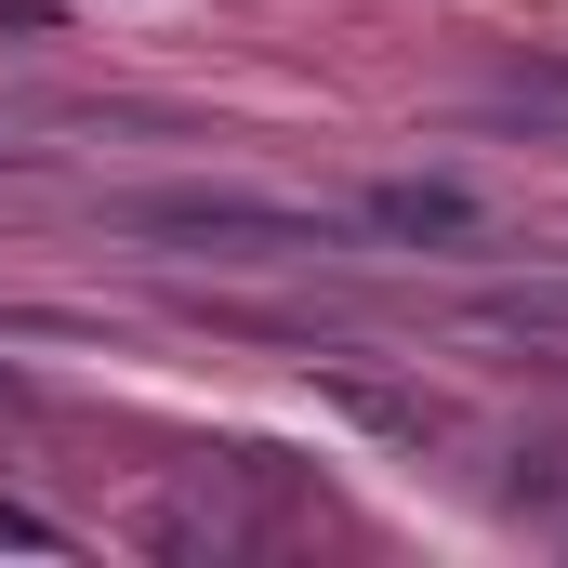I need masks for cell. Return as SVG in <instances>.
I'll return each instance as SVG.
<instances>
[{
    "instance_id": "cell-1",
    "label": "cell",
    "mask_w": 568,
    "mask_h": 568,
    "mask_svg": "<svg viewBox=\"0 0 568 568\" xmlns=\"http://www.w3.org/2000/svg\"><path fill=\"white\" fill-rule=\"evenodd\" d=\"M120 225H133V239H185V252H239V265L357 252V239H371V212H317V199H239V185H199V199H133Z\"/></svg>"
},
{
    "instance_id": "cell-2",
    "label": "cell",
    "mask_w": 568,
    "mask_h": 568,
    "mask_svg": "<svg viewBox=\"0 0 568 568\" xmlns=\"http://www.w3.org/2000/svg\"><path fill=\"white\" fill-rule=\"evenodd\" d=\"M357 212H371V239H476V199L463 185H384Z\"/></svg>"
}]
</instances>
